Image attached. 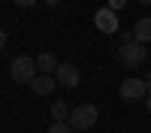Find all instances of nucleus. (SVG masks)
<instances>
[{"label": "nucleus", "mask_w": 151, "mask_h": 133, "mask_svg": "<svg viewBox=\"0 0 151 133\" xmlns=\"http://www.w3.org/2000/svg\"><path fill=\"white\" fill-rule=\"evenodd\" d=\"M97 118H100L97 106H94V103H82V106H73L67 124H70L73 130H91V127L97 124Z\"/></svg>", "instance_id": "f257e3e1"}, {"label": "nucleus", "mask_w": 151, "mask_h": 133, "mask_svg": "<svg viewBox=\"0 0 151 133\" xmlns=\"http://www.w3.org/2000/svg\"><path fill=\"white\" fill-rule=\"evenodd\" d=\"M9 76H12V82H33L40 73H36V58H30V55H18L15 60H12V67H9Z\"/></svg>", "instance_id": "f03ea898"}, {"label": "nucleus", "mask_w": 151, "mask_h": 133, "mask_svg": "<svg viewBox=\"0 0 151 133\" xmlns=\"http://www.w3.org/2000/svg\"><path fill=\"white\" fill-rule=\"evenodd\" d=\"M145 58H148V48H145L142 42L118 45V60H121V67H127V70H133V67L145 64Z\"/></svg>", "instance_id": "7ed1b4c3"}, {"label": "nucleus", "mask_w": 151, "mask_h": 133, "mask_svg": "<svg viewBox=\"0 0 151 133\" xmlns=\"http://www.w3.org/2000/svg\"><path fill=\"white\" fill-rule=\"evenodd\" d=\"M118 94H121V100H127V103H136V100H142V97H145L148 91H145V82H142V79L130 76V79H124V82H121Z\"/></svg>", "instance_id": "20e7f679"}, {"label": "nucleus", "mask_w": 151, "mask_h": 133, "mask_svg": "<svg viewBox=\"0 0 151 133\" xmlns=\"http://www.w3.org/2000/svg\"><path fill=\"white\" fill-rule=\"evenodd\" d=\"M55 82L64 85L67 91L79 88V67H76V64H58V70H55Z\"/></svg>", "instance_id": "39448f33"}, {"label": "nucleus", "mask_w": 151, "mask_h": 133, "mask_svg": "<svg viewBox=\"0 0 151 133\" xmlns=\"http://www.w3.org/2000/svg\"><path fill=\"white\" fill-rule=\"evenodd\" d=\"M94 24H97V30L100 33H118V15H115V9H97V15H94Z\"/></svg>", "instance_id": "423d86ee"}, {"label": "nucleus", "mask_w": 151, "mask_h": 133, "mask_svg": "<svg viewBox=\"0 0 151 133\" xmlns=\"http://www.w3.org/2000/svg\"><path fill=\"white\" fill-rule=\"evenodd\" d=\"M30 88H33L36 97H45V94H52V91L58 88V82H55V76H42V73H40V76L30 82Z\"/></svg>", "instance_id": "0eeeda50"}, {"label": "nucleus", "mask_w": 151, "mask_h": 133, "mask_svg": "<svg viewBox=\"0 0 151 133\" xmlns=\"http://www.w3.org/2000/svg\"><path fill=\"white\" fill-rule=\"evenodd\" d=\"M55 70H58V60H55L52 52L36 55V73H42V76H55Z\"/></svg>", "instance_id": "6e6552de"}, {"label": "nucleus", "mask_w": 151, "mask_h": 133, "mask_svg": "<svg viewBox=\"0 0 151 133\" xmlns=\"http://www.w3.org/2000/svg\"><path fill=\"white\" fill-rule=\"evenodd\" d=\"M133 36H136V42H151V18H139L133 24Z\"/></svg>", "instance_id": "1a4fd4ad"}, {"label": "nucleus", "mask_w": 151, "mask_h": 133, "mask_svg": "<svg viewBox=\"0 0 151 133\" xmlns=\"http://www.w3.org/2000/svg\"><path fill=\"white\" fill-rule=\"evenodd\" d=\"M70 112H73L70 103H64V100L52 103V118H55V121H70Z\"/></svg>", "instance_id": "9d476101"}, {"label": "nucleus", "mask_w": 151, "mask_h": 133, "mask_svg": "<svg viewBox=\"0 0 151 133\" xmlns=\"http://www.w3.org/2000/svg\"><path fill=\"white\" fill-rule=\"evenodd\" d=\"M48 133H76V130L67 124V121H55V124L48 127Z\"/></svg>", "instance_id": "9b49d317"}, {"label": "nucleus", "mask_w": 151, "mask_h": 133, "mask_svg": "<svg viewBox=\"0 0 151 133\" xmlns=\"http://www.w3.org/2000/svg\"><path fill=\"white\" fill-rule=\"evenodd\" d=\"M15 6L18 9H30V6H36V0H15Z\"/></svg>", "instance_id": "f8f14e48"}, {"label": "nucleus", "mask_w": 151, "mask_h": 133, "mask_svg": "<svg viewBox=\"0 0 151 133\" xmlns=\"http://www.w3.org/2000/svg\"><path fill=\"white\" fill-rule=\"evenodd\" d=\"M124 3L127 0H109V9H124Z\"/></svg>", "instance_id": "ddd939ff"}, {"label": "nucleus", "mask_w": 151, "mask_h": 133, "mask_svg": "<svg viewBox=\"0 0 151 133\" xmlns=\"http://www.w3.org/2000/svg\"><path fill=\"white\" fill-rule=\"evenodd\" d=\"M142 82H145V91L151 94V73H145V76H142Z\"/></svg>", "instance_id": "4468645a"}, {"label": "nucleus", "mask_w": 151, "mask_h": 133, "mask_svg": "<svg viewBox=\"0 0 151 133\" xmlns=\"http://www.w3.org/2000/svg\"><path fill=\"white\" fill-rule=\"evenodd\" d=\"M3 45H6V30L0 27V48H3Z\"/></svg>", "instance_id": "2eb2a0df"}, {"label": "nucleus", "mask_w": 151, "mask_h": 133, "mask_svg": "<svg viewBox=\"0 0 151 133\" xmlns=\"http://www.w3.org/2000/svg\"><path fill=\"white\" fill-rule=\"evenodd\" d=\"M145 109H148V115H151V94H148V100H145Z\"/></svg>", "instance_id": "dca6fc26"}, {"label": "nucleus", "mask_w": 151, "mask_h": 133, "mask_svg": "<svg viewBox=\"0 0 151 133\" xmlns=\"http://www.w3.org/2000/svg\"><path fill=\"white\" fill-rule=\"evenodd\" d=\"M45 3H48V6H58V3H64V0H45Z\"/></svg>", "instance_id": "f3484780"}, {"label": "nucleus", "mask_w": 151, "mask_h": 133, "mask_svg": "<svg viewBox=\"0 0 151 133\" xmlns=\"http://www.w3.org/2000/svg\"><path fill=\"white\" fill-rule=\"evenodd\" d=\"M139 3H142V6H151V0H139Z\"/></svg>", "instance_id": "a211bd4d"}]
</instances>
